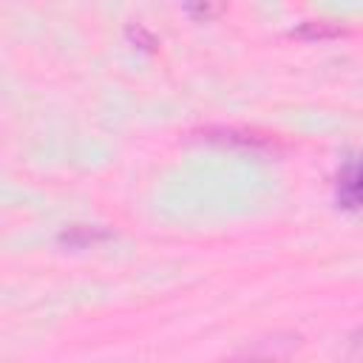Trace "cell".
<instances>
[{"instance_id":"277c9868","label":"cell","mask_w":363,"mask_h":363,"mask_svg":"<svg viewBox=\"0 0 363 363\" xmlns=\"http://www.w3.org/2000/svg\"><path fill=\"white\" fill-rule=\"evenodd\" d=\"M182 6L187 9V14L193 20H210V17L218 14L221 0H182Z\"/></svg>"},{"instance_id":"8992f818","label":"cell","mask_w":363,"mask_h":363,"mask_svg":"<svg viewBox=\"0 0 363 363\" xmlns=\"http://www.w3.org/2000/svg\"><path fill=\"white\" fill-rule=\"evenodd\" d=\"M349 357L363 360V326H360V329H354V332L349 335Z\"/></svg>"},{"instance_id":"3957f363","label":"cell","mask_w":363,"mask_h":363,"mask_svg":"<svg viewBox=\"0 0 363 363\" xmlns=\"http://www.w3.org/2000/svg\"><path fill=\"white\" fill-rule=\"evenodd\" d=\"M204 139H210V142H235V145H244V147H255V145H269V139L267 136H255V133H247V130H224V128H218V130H207V136Z\"/></svg>"},{"instance_id":"6da1fadb","label":"cell","mask_w":363,"mask_h":363,"mask_svg":"<svg viewBox=\"0 0 363 363\" xmlns=\"http://www.w3.org/2000/svg\"><path fill=\"white\" fill-rule=\"evenodd\" d=\"M335 196H337V204L346 207V210L363 207V159L346 164V167L337 173Z\"/></svg>"},{"instance_id":"7a4b0ae2","label":"cell","mask_w":363,"mask_h":363,"mask_svg":"<svg viewBox=\"0 0 363 363\" xmlns=\"http://www.w3.org/2000/svg\"><path fill=\"white\" fill-rule=\"evenodd\" d=\"M108 235H111V233L102 230V227L74 224V227H68V230L60 233V244H65V247H91V244H96V241H102V238H108Z\"/></svg>"},{"instance_id":"5b68a950","label":"cell","mask_w":363,"mask_h":363,"mask_svg":"<svg viewBox=\"0 0 363 363\" xmlns=\"http://www.w3.org/2000/svg\"><path fill=\"white\" fill-rule=\"evenodd\" d=\"M340 34V28H323V26H315V23H306V28H298V37H337Z\"/></svg>"}]
</instances>
